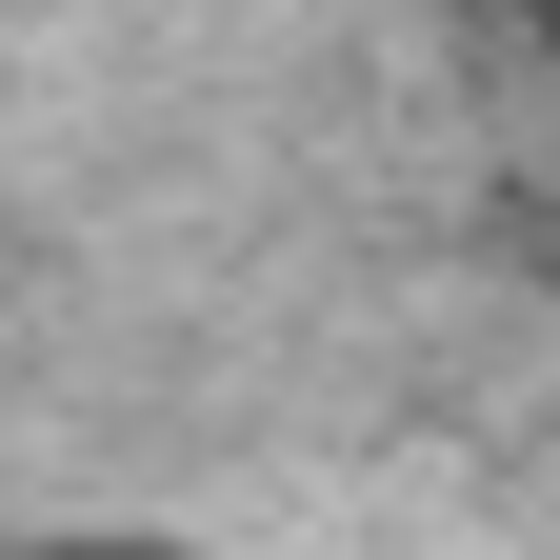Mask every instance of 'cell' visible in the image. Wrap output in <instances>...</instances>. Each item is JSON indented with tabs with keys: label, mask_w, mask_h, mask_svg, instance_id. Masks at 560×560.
<instances>
[{
	"label": "cell",
	"mask_w": 560,
	"mask_h": 560,
	"mask_svg": "<svg viewBox=\"0 0 560 560\" xmlns=\"http://www.w3.org/2000/svg\"><path fill=\"white\" fill-rule=\"evenodd\" d=\"M0 560H200L180 521H40V540H0Z\"/></svg>",
	"instance_id": "obj_1"
},
{
	"label": "cell",
	"mask_w": 560,
	"mask_h": 560,
	"mask_svg": "<svg viewBox=\"0 0 560 560\" xmlns=\"http://www.w3.org/2000/svg\"><path fill=\"white\" fill-rule=\"evenodd\" d=\"M501 21H521V40H560V0H501Z\"/></svg>",
	"instance_id": "obj_2"
}]
</instances>
